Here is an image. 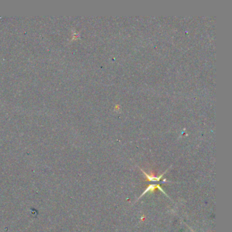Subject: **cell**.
<instances>
[{"label": "cell", "mask_w": 232, "mask_h": 232, "mask_svg": "<svg viewBox=\"0 0 232 232\" xmlns=\"http://www.w3.org/2000/svg\"><path fill=\"white\" fill-rule=\"evenodd\" d=\"M157 189H159L160 191H162L163 193H165V192L162 190V188H161L160 185H149L148 187L146 188V189L144 191V192L143 193L142 195H141V197H142V195H144L145 193H146L147 192H154L155 191L157 190Z\"/></svg>", "instance_id": "7a4b0ae2"}, {"label": "cell", "mask_w": 232, "mask_h": 232, "mask_svg": "<svg viewBox=\"0 0 232 232\" xmlns=\"http://www.w3.org/2000/svg\"><path fill=\"white\" fill-rule=\"evenodd\" d=\"M142 172H143V173L144 174L145 176H146V181H159L161 180V178H162L163 174H164V173H163V174H161L160 176L156 177L155 176L154 173H151L150 174H147L145 173L144 171H142Z\"/></svg>", "instance_id": "6da1fadb"}]
</instances>
